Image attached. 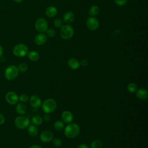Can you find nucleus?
<instances>
[{"instance_id": "nucleus-12", "label": "nucleus", "mask_w": 148, "mask_h": 148, "mask_svg": "<svg viewBox=\"0 0 148 148\" xmlns=\"http://www.w3.org/2000/svg\"><path fill=\"white\" fill-rule=\"evenodd\" d=\"M61 118L64 123L69 124L73 120V115L71 112L69 110H65L61 114Z\"/></svg>"}, {"instance_id": "nucleus-27", "label": "nucleus", "mask_w": 148, "mask_h": 148, "mask_svg": "<svg viewBox=\"0 0 148 148\" xmlns=\"http://www.w3.org/2000/svg\"><path fill=\"white\" fill-rule=\"evenodd\" d=\"M52 142H53V145L54 146L58 147H60L62 145V141L60 138H56L53 139L52 140Z\"/></svg>"}, {"instance_id": "nucleus-3", "label": "nucleus", "mask_w": 148, "mask_h": 148, "mask_svg": "<svg viewBox=\"0 0 148 148\" xmlns=\"http://www.w3.org/2000/svg\"><path fill=\"white\" fill-rule=\"evenodd\" d=\"M18 70L16 66L14 65H11L8 66L5 70L4 76L5 77L9 80L12 81L16 79L18 75Z\"/></svg>"}, {"instance_id": "nucleus-21", "label": "nucleus", "mask_w": 148, "mask_h": 148, "mask_svg": "<svg viewBox=\"0 0 148 148\" xmlns=\"http://www.w3.org/2000/svg\"><path fill=\"white\" fill-rule=\"evenodd\" d=\"M28 58L31 61H36L39 58V54L35 51H31L27 53Z\"/></svg>"}, {"instance_id": "nucleus-28", "label": "nucleus", "mask_w": 148, "mask_h": 148, "mask_svg": "<svg viewBox=\"0 0 148 148\" xmlns=\"http://www.w3.org/2000/svg\"><path fill=\"white\" fill-rule=\"evenodd\" d=\"M54 25L57 28H61L63 26V21L59 18H56L54 20Z\"/></svg>"}, {"instance_id": "nucleus-8", "label": "nucleus", "mask_w": 148, "mask_h": 148, "mask_svg": "<svg viewBox=\"0 0 148 148\" xmlns=\"http://www.w3.org/2000/svg\"><path fill=\"white\" fill-rule=\"evenodd\" d=\"M86 26L90 30L95 31L97 29L99 25V21L95 17H91L87 19L86 20Z\"/></svg>"}, {"instance_id": "nucleus-18", "label": "nucleus", "mask_w": 148, "mask_h": 148, "mask_svg": "<svg viewBox=\"0 0 148 148\" xmlns=\"http://www.w3.org/2000/svg\"><path fill=\"white\" fill-rule=\"evenodd\" d=\"M74 19L75 16L72 12H67L63 16V21L67 24L72 23Z\"/></svg>"}, {"instance_id": "nucleus-9", "label": "nucleus", "mask_w": 148, "mask_h": 148, "mask_svg": "<svg viewBox=\"0 0 148 148\" xmlns=\"http://www.w3.org/2000/svg\"><path fill=\"white\" fill-rule=\"evenodd\" d=\"M5 99L9 104L15 105L18 101V96L13 91H9L5 95Z\"/></svg>"}, {"instance_id": "nucleus-29", "label": "nucleus", "mask_w": 148, "mask_h": 148, "mask_svg": "<svg viewBox=\"0 0 148 148\" xmlns=\"http://www.w3.org/2000/svg\"><path fill=\"white\" fill-rule=\"evenodd\" d=\"M46 35L49 38H53L56 35V31L53 28L47 29L46 31Z\"/></svg>"}, {"instance_id": "nucleus-1", "label": "nucleus", "mask_w": 148, "mask_h": 148, "mask_svg": "<svg viewBox=\"0 0 148 148\" xmlns=\"http://www.w3.org/2000/svg\"><path fill=\"white\" fill-rule=\"evenodd\" d=\"M80 131V127L76 123H69V124L64 127V134L68 138L72 139L76 138L79 134Z\"/></svg>"}, {"instance_id": "nucleus-35", "label": "nucleus", "mask_w": 148, "mask_h": 148, "mask_svg": "<svg viewBox=\"0 0 148 148\" xmlns=\"http://www.w3.org/2000/svg\"><path fill=\"white\" fill-rule=\"evenodd\" d=\"M77 148H90L86 144H84V143H82V144H80L79 145Z\"/></svg>"}, {"instance_id": "nucleus-25", "label": "nucleus", "mask_w": 148, "mask_h": 148, "mask_svg": "<svg viewBox=\"0 0 148 148\" xmlns=\"http://www.w3.org/2000/svg\"><path fill=\"white\" fill-rule=\"evenodd\" d=\"M127 90H128L130 92L134 93V92H135L137 90L138 87H137V85H136L135 83H129V84L127 85Z\"/></svg>"}, {"instance_id": "nucleus-7", "label": "nucleus", "mask_w": 148, "mask_h": 148, "mask_svg": "<svg viewBox=\"0 0 148 148\" xmlns=\"http://www.w3.org/2000/svg\"><path fill=\"white\" fill-rule=\"evenodd\" d=\"M35 27L38 32L41 33L45 32L47 29V22L43 18H39L36 20L35 23Z\"/></svg>"}, {"instance_id": "nucleus-4", "label": "nucleus", "mask_w": 148, "mask_h": 148, "mask_svg": "<svg viewBox=\"0 0 148 148\" xmlns=\"http://www.w3.org/2000/svg\"><path fill=\"white\" fill-rule=\"evenodd\" d=\"M60 34L62 39L68 40L73 37L74 34V29L71 25L66 24L61 27Z\"/></svg>"}, {"instance_id": "nucleus-30", "label": "nucleus", "mask_w": 148, "mask_h": 148, "mask_svg": "<svg viewBox=\"0 0 148 148\" xmlns=\"http://www.w3.org/2000/svg\"><path fill=\"white\" fill-rule=\"evenodd\" d=\"M18 101H20L22 103H25L29 101V97L27 95L23 94L18 97Z\"/></svg>"}, {"instance_id": "nucleus-37", "label": "nucleus", "mask_w": 148, "mask_h": 148, "mask_svg": "<svg viewBox=\"0 0 148 148\" xmlns=\"http://www.w3.org/2000/svg\"><path fill=\"white\" fill-rule=\"evenodd\" d=\"M2 53H3V48L2 46L0 45V57L2 55Z\"/></svg>"}, {"instance_id": "nucleus-38", "label": "nucleus", "mask_w": 148, "mask_h": 148, "mask_svg": "<svg viewBox=\"0 0 148 148\" xmlns=\"http://www.w3.org/2000/svg\"><path fill=\"white\" fill-rule=\"evenodd\" d=\"M13 1L17 3H20V2H21L23 0H13Z\"/></svg>"}, {"instance_id": "nucleus-36", "label": "nucleus", "mask_w": 148, "mask_h": 148, "mask_svg": "<svg viewBox=\"0 0 148 148\" xmlns=\"http://www.w3.org/2000/svg\"><path fill=\"white\" fill-rule=\"evenodd\" d=\"M29 148H42L39 145H32V146H31Z\"/></svg>"}, {"instance_id": "nucleus-11", "label": "nucleus", "mask_w": 148, "mask_h": 148, "mask_svg": "<svg viewBox=\"0 0 148 148\" xmlns=\"http://www.w3.org/2000/svg\"><path fill=\"white\" fill-rule=\"evenodd\" d=\"M29 101L31 106L34 108H38L42 105V101L39 96L37 95H32L29 98Z\"/></svg>"}, {"instance_id": "nucleus-33", "label": "nucleus", "mask_w": 148, "mask_h": 148, "mask_svg": "<svg viewBox=\"0 0 148 148\" xmlns=\"http://www.w3.org/2000/svg\"><path fill=\"white\" fill-rule=\"evenodd\" d=\"M5 121V116L2 114L0 113V125H2L3 124H4Z\"/></svg>"}, {"instance_id": "nucleus-20", "label": "nucleus", "mask_w": 148, "mask_h": 148, "mask_svg": "<svg viewBox=\"0 0 148 148\" xmlns=\"http://www.w3.org/2000/svg\"><path fill=\"white\" fill-rule=\"evenodd\" d=\"M31 122L33 125L35 126H39L42 124L43 119L39 115H35L31 118Z\"/></svg>"}, {"instance_id": "nucleus-17", "label": "nucleus", "mask_w": 148, "mask_h": 148, "mask_svg": "<svg viewBox=\"0 0 148 148\" xmlns=\"http://www.w3.org/2000/svg\"><path fill=\"white\" fill-rule=\"evenodd\" d=\"M57 13V8L53 6L47 7L45 10V14L49 17H53L56 16Z\"/></svg>"}, {"instance_id": "nucleus-22", "label": "nucleus", "mask_w": 148, "mask_h": 148, "mask_svg": "<svg viewBox=\"0 0 148 148\" xmlns=\"http://www.w3.org/2000/svg\"><path fill=\"white\" fill-rule=\"evenodd\" d=\"M99 8L97 5L91 6L88 10L89 14L92 16L97 15L99 13Z\"/></svg>"}, {"instance_id": "nucleus-15", "label": "nucleus", "mask_w": 148, "mask_h": 148, "mask_svg": "<svg viewBox=\"0 0 148 148\" xmlns=\"http://www.w3.org/2000/svg\"><path fill=\"white\" fill-rule=\"evenodd\" d=\"M68 66L73 70H76L78 69L80 66V62L75 58H71L68 61Z\"/></svg>"}, {"instance_id": "nucleus-31", "label": "nucleus", "mask_w": 148, "mask_h": 148, "mask_svg": "<svg viewBox=\"0 0 148 148\" xmlns=\"http://www.w3.org/2000/svg\"><path fill=\"white\" fill-rule=\"evenodd\" d=\"M114 1L117 5L120 6L125 5L127 2V0H114Z\"/></svg>"}, {"instance_id": "nucleus-13", "label": "nucleus", "mask_w": 148, "mask_h": 148, "mask_svg": "<svg viewBox=\"0 0 148 148\" xmlns=\"http://www.w3.org/2000/svg\"><path fill=\"white\" fill-rule=\"evenodd\" d=\"M47 40V36L43 33H40L36 35L34 39V42L37 45H42L46 43Z\"/></svg>"}, {"instance_id": "nucleus-6", "label": "nucleus", "mask_w": 148, "mask_h": 148, "mask_svg": "<svg viewBox=\"0 0 148 148\" xmlns=\"http://www.w3.org/2000/svg\"><path fill=\"white\" fill-rule=\"evenodd\" d=\"M28 49L27 46L23 43L16 45L13 49V54L17 57H23L27 55Z\"/></svg>"}, {"instance_id": "nucleus-23", "label": "nucleus", "mask_w": 148, "mask_h": 148, "mask_svg": "<svg viewBox=\"0 0 148 148\" xmlns=\"http://www.w3.org/2000/svg\"><path fill=\"white\" fill-rule=\"evenodd\" d=\"M54 128L57 131H61L64 129V123L63 121L57 120L54 123Z\"/></svg>"}, {"instance_id": "nucleus-32", "label": "nucleus", "mask_w": 148, "mask_h": 148, "mask_svg": "<svg viewBox=\"0 0 148 148\" xmlns=\"http://www.w3.org/2000/svg\"><path fill=\"white\" fill-rule=\"evenodd\" d=\"M43 120L46 122H48L50 120V119H51V116L50 115L49 113H45V114L43 115Z\"/></svg>"}, {"instance_id": "nucleus-26", "label": "nucleus", "mask_w": 148, "mask_h": 148, "mask_svg": "<svg viewBox=\"0 0 148 148\" xmlns=\"http://www.w3.org/2000/svg\"><path fill=\"white\" fill-rule=\"evenodd\" d=\"M28 68V65L25 62H22V63L20 64L17 67L18 71L21 73L25 72L27 71Z\"/></svg>"}, {"instance_id": "nucleus-14", "label": "nucleus", "mask_w": 148, "mask_h": 148, "mask_svg": "<svg viewBox=\"0 0 148 148\" xmlns=\"http://www.w3.org/2000/svg\"><path fill=\"white\" fill-rule=\"evenodd\" d=\"M136 97L140 100H146L148 98V92L145 88L137 89L136 91Z\"/></svg>"}, {"instance_id": "nucleus-34", "label": "nucleus", "mask_w": 148, "mask_h": 148, "mask_svg": "<svg viewBox=\"0 0 148 148\" xmlns=\"http://www.w3.org/2000/svg\"><path fill=\"white\" fill-rule=\"evenodd\" d=\"M80 65H81L82 66H86L87 65H88V61L87 60L84 59V60H82V61L80 62Z\"/></svg>"}, {"instance_id": "nucleus-10", "label": "nucleus", "mask_w": 148, "mask_h": 148, "mask_svg": "<svg viewBox=\"0 0 148 148\" xmlns=\"http://www.w3.org/2000/svg\"><path fill=\"white\" fill-rule=\"evenodd\" d=\"M53 139V134L49 130L43 131L40 135V139L44 143H49L52 141Z\"/></svg>"}, {"instance_id": "nucleus-16", "label": "nucleus", "mask_w": 148, "mask_h": 148, "mask_svg": "<svg viewBox=\"0 0 148 148\" xmlns=\"http://www.w3.org/2000/svg\"><path fill=\"white\" fill-rule=\"evenodd\" d=\"M27 110V106L24 103H18L16 106V111L20 115H24Z\"/></svg>"}, {"instance_id": "nucleus-2", "label": "nucleus", "mask_w": 148, "mask_h": 148, "mask_svg": "<svg viewBox=\"0 0 148 148\" xmlns=\"http://www.w3.org/2000/svg\"><path fill=\"white\" fill-rule=\"evenodd\" d=\"M57 108V103L53 98L45 99L42 104V109L45 113H51L54 112Z\"/></svg>"}, {"instance_id": "nucleus-19", "label": "nucleus", "mask_w": 148, "mask_h": 148, "mask_svg": "<svg viewBox=\"0 0 148 148\" xmlns=\"http://www.w3.org/2000/svg\"><path fill=\"white\" fill-rule=\"evenodd\" d=\"M27 132L28 134L32 137H35L38 135V129L36 127V126L32 124V125H29L27 128Z\"/></svg>"}, {"instance_id": "nucleus-5", "label": "nucleus", "mask_w": 148, "mask_h": 148, "mask_svg": "<svg viewBox=\"0 0 148 148\" xmlns=\"http://www.w3.org/2000/svg\"><path fill=\"white\" fill-rule=\"evenodd\" d=\"M14 123L17 128L20 130H24L29 126V120L27 116L21 115L17 117L14 119Z\"/></svg>"}, {"instance_id": "nucleus-24", "label": "nucleus", "mask_w": 148, "mask_h": 148, "mask_svg": "<svg viewBox=\"0 0 148 148\" xmlns=\"http://www.w3.org/2000/svg\"><path fill=\"white\" fill-rule=\"evenodd\" d=\"M91 148H102V143L100 140L96 139L91 143L90 145Z\"/></svg>"}]
</instances>
